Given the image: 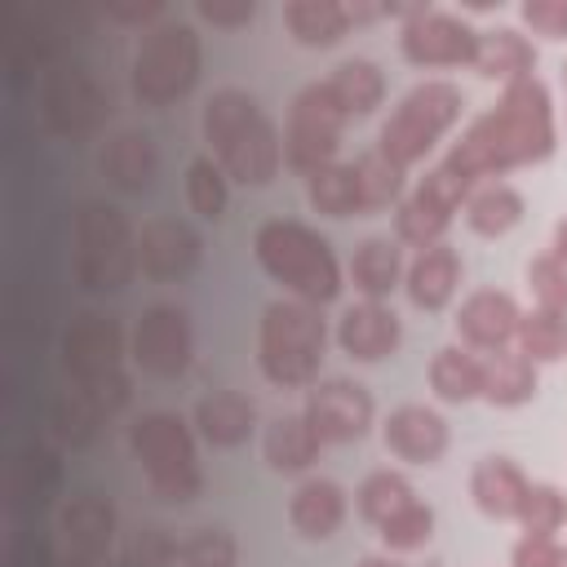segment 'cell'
Segmentation results:
<instances>
[{"instance_id": "obj_13", "label": "cell", "mask_w": 567, "mask_h": 567, "mask_svg": "<svg viewBox=\"0 0 567 567\" xmlns=\"http://www.w3.org/2000/svg\"><path fill=\"white\" fill-rule=\"evenodd\" d=\"M44 102H49L44 111H49L53 128H62V133H89L102 115V93L80 66H58Z\"/></svg>"}, {"instance_id": "obj_4", "label": "cell", "mask_w": 567, "mask_h": 567, "mask_svg": "<svg viewBox=\"0 0 567 567\" xmlns=\"http://www.w3.org/2000/svg\"><path fill=\"white\" fill-rule=\"evenodd\" d=\"M319 350H323V323L288 301V306H270L266 310V328H261V368L270 381L279 385H301L310 381L315 363H319Z\"/></svg>"}, {"instance_id": "obj_32", "label": "cell", "mask_w": 567, "mask_h": 567, "mask_svg": "<svg viewBox=\"0 0 567 567\" xmlns=\"http://www.w3.org/2000/svg\"><path fill=\"white\" fill-rule=\"evenodd\" d=\"M354 177H359V208H385L399 190V164L385 159V155H368L354 164Z\"/></svg>"}, {"instance_id": "obj_31", "label": "cell", "mask_w": 567, "mask_h": 567, "mask_svg": "<svg viewBox=\"0 0 567 567\" xmlns=\"http://www.w3.org/2000/svg\"><path fill=\"white\" fill-rule=\"evenodd\" d=\"M518 213H523V199L509 186H492L470 204V226L478 235H501V230H509L518 221Z\"/></svg>"}, {"instance_id": "obj_39", "label": "cell", "mask_w": 567, "mask_h": 567, "mask_svg": "<svg viewBox=\"0 0 567 567\" xmlns=\"http://www.w3.org/2000/svg\"><path fill=\"white\" fill-rule=\"evenodd\" d=\"M173 554V540L159 532V527H137L128 549H124V563L128 567H164Z\"/></svg>"}, {"instance_id": "obj_7", "label": "cell", "mask_w": 567, "mask_h": 567, "mask_svg": "<svg viewBox=\"0 0 567 567\" xmlns=\"http://www.w3.org/2000/svg\"><path fill=\"white\" fill-rule=\"evenodd\" d=\"M133 447H137V456L146 461L151 483H155L168 501H190V496L199 492V474H195L190 439H186V430H182L177 416L155 412V416L137 421V430H133Z\"/></svg>"}, {"instance_id": "obj_28", "label": "cell", "mask_w": 567, "mask_h": 567, "mask_svg": "<svg viewBox=\"0 0 567 567\" xmlns=\"http://www.w3.org/2000/svg\"><path fill=\"white\" fill-rule=\"evenodd\" d=\"M527 62H532V49L523 44V35H514V31H487V35H478L474 66L483 75H518V71H527Z\"/></svg>"}, {"instance_id": "obj_14", "label": "cell", "mask_w": 567, "mask_h": 567, "mask_svg": "<svg viewBox=\"0 0 567 567\" xmlns=\"http://www.w3.org/2000/svg\"><path fill=\"white\" fill-rule=\"evenodd\" d=\"M443 443H447V430H443V421H439L434 412H425V408H399V412L385 421V447L399 452L403 461L425 465V461H434V456L443 452Z\"/></svg>"}, {"instance_id": "obj_26", "label": "cell", "mask_w": 567, "mask_h": 567, "mask_svg": "<svg viewBox=\"0 0 567 567\" xmlns=\"http://www.w3.org/2000/svg\"><path fill=\"white\" fill-rule=\"evenodd\" d=\"M315 447H319V434L310 430V421H297V416L275 421L270 434H266V456H270V465H279V470H301V465H310Z\"/></svg>"}, {"instance_id": "obj_30", "label": "cell", "mask_w": 567, "mask_h": 567, "mask_svg": "<svg viewBox=\"0 0 567 567\" xmlns=\"http://www.w3.org/2000/svg\"><path fill=\"white\" fill-rule=\"evenodd\" d=\"M310 199H315V208L328 213V217L354 213V208H359V177H354V168H323V173H315Z\"/></svg>"}, {"instance_id": "obj_23", "label": "cell", "mask_w": 567, "mask_h": 567, "mask_svg": "<svg viewBox=\"0 0 567 567\" xmlns=\"http://www.w3.org/2000/svg\"><path fill=\"white\" fill-rule=\"evenodd\" d=\"M346 505H341V492L332 483H306L292 501V523L306 532V536H332V527L341 523Z\"/></svg>"}, {"instance_id": "obj_41", "label": "cell", "mask_w": 567, "mask_h": 567, "mask_svg": "<svg viewBox=\"0 0 567 567\" xmlns=\"http://www.w3.org/2000/svg\"><path fill=\"white\" fill-rule=\"evenodd\" d=\"M523 18L540 31V35H567V4H527Z\"/></svg>"}, {"instance_id": "obj_24", "label": "cell", "mask_w": 567, "mask_h": 567, "mask_svg": "<svg viewBox=\"0 0 567 567\" xmlns=\"http://www.w3.org/2000/svg\"><path fill=\"white\" fill-rule=\"evenodd\" d=\"M284 18H288L292 35L306 40V44H332V40H341V31H346V22H350V13H346L341 4H328V0L288 4Z\"/></svg>"}, {"instance_id": "obj_29", "label": "cell", "mask_w": 567, "mask_h": 567, "mask_svg": "<svg viewBox=\"0 0 567 567\" xmlns=\"http://www.w3.org/2000/svg\"><path fill=\"white\" fill-rule=\"evenodd\" d=\"M354 284L368 292V297H381V292H390L394 288V275H399V252H394V244H385V239H368L359 252H354Z\"/></svg>"}, {"instance_id": "obj_2", "label": "cell", "mask_w": 567, "mask_h": 567, "mask_svg": "<svg viewBox=\"0 0 567 567\" xmlns=\"http://www.w3.org/2000/svg\"><path fill=\"white\" fill-rule=\"evenodd\" d=\"M204 133L239 182H270V173L279 164V146H275V128L266 124V115L257 111L252 97H244L235 89L217 93L208 102Z\"/></svg>"}, {"instance_id": "obj_12", "label": "cell", "mask_w": 567, "mask_h": 567, "mask_svg": "<svg viewBox=\"0 0 567 567\" xmlns=\"http://www.w3.org/2000/svg\"><path fill=\"white\" fill-rule=\"evenodd\" d=\"M137 359H142V368H151V372H159V377L182 372L186 359H190L186 315L173 310V306H155V310H146L142 328H137Z\"/></svg>"}, {"instance_id": "obj_22", "label": "cell", "mask_w": 567, "mask_h": 567, "mask_svg": "<svg viewBox=\"0 0 567 567\" xmlns=\"http://www.w3.org/2000/svg\"><path fill=\"white\" fill-rule=\"evenodd\" d=\"M478 377H483V390L501 403H523L536 385L532 368L523 354H505V350H492L483 363H478Z\"/></svg>"}, {"instance_id": "obj_27", "label": "cell", "mask_w": 567, "mask_h": 567, "mask_svg": "<svg viewBox=\"0 0 567 567\" xmlns=\"http://www.w3.org/2000/svg\"><path fill=\"white\" fill-rule=\"evenodd\" d=\"M199 425L213 443H239L252 425V403H244L239 394H213L199 403Z\"/></svg>"}, {"instance_id": "obj_40", "label": "cell", "mask_w": 567, "mask_h": 567, "mask_svg": "<svg viewBox=\"0 0 567 567\" xmlns=\"http://www.w3.org/2000/svg\"><path fill=\"white\" fill-rule=\"evenodd\" d=\"M532 284H536V297H540V306L549 310V315H558V310H567V275H563V266L558 261H536L532 266Z\"/></svg>"}, {"instance_id": "obj_35", "label": "cell", "mask_w": 567, "mask_h": 567, "mask_svg": "<svg viewBox=\"0 0 567 567\" xmlns=\"http://www.w3.org/2000/svg\"><path fill=\"white\" fill-rule=\"evenodd\" d=\"M523 346H527L532 359H558L567 350V323L558 315L540 310V315H532L523 323Z\"/></svg>"}, {"instance_id": "obj_34", "label": "cell", "mask_w": 567, "mask_h": 567, "mask_svg": "<svg viewBox=\"0 0 567 567\" xmlns=\"http://www.w3.org/2000/svg\"><path fill=\"white\" fill-rule=\"evenodd\" d=\"M408 505H412V492H408V483H403L399 474H377V478L363 483L359 509H363L372 523H385V518H394V514L408 509Z\"/></svg>"}, {"instance_id": "obj_9", "label": "cell", "mask_w": 567, "mask_h": 567, "mask_svg": "<svg viewBox=\"0 0 567 567\" xmlns=\"http://www.w3.org/2000/svg\"><path fill=\"white\" fill-rule=\"evenodd\" d=\"M341 106L328 97L323 84L306 89L297 97V111H292V133H288V159L297 168H315L337 151V137H341Z\"/></svg>"}, {"instance_id": "obj_18", "label": "cell", "mask_w": 567, "mask_h": 567, "mask_svg": "<svg viewBox=\"0 0 567 567\" xmlns=\"http://www.w3.org/2000/svg\"><path fill=\"white\" fill-rule=\"evenodd\" d=\"M102 173L115 186H124V190L151 186V177H155V146H151V137L146 133H120L106 146V155H102Z\"/></svg>"}, {"instance_id": "obj_43", "label": "cell", "mask_w": 567, "mask_h": 567, "mask_svg": "<svg viewBox=\"0 0 567 567\" xmlns=\"http://www.w3.org/2000/svg\"><path fill=\"white\" fill-rule=\"evenodd\" d=\"M558 252H563V257H567V221H563V226H558Z\"/></svg>"}, {"instance_id": "obj_17", "label": "cell", "mask_w": 567, "mask_h": 567, "mask_svg": "<svg viewBox=\"0 0 567 567\" xmlns=\"http://www.w3.org/2000/svg\"><path fill=\"white\" fill-rule=\"evenodd\" d=\"M66 363L84 381H102V372L115 368V328L97 315H80V323L66 332Z\"/></svg>"}, {"instance_id": "obj_45", "label": "cell", "mask_w": 567, "mask_h": 567, "mask_svg": "<svg viewBox=\"0 0 567 567\" xmlns=\"http://www.w3.org/2000/svg\"><path fill=\"white\" fill-rule=\"evenodd\" d=\"M217 567H230V563H217Z\"/></svg>"}, {"instance_id": "obj_20", "label": "cell", "mask_w": 567, "mask_h": 567, "mask_svg": "<svg viewBox=\"0 0 567 567\" xmlns=\"http://www.w3.org/2000/svg\"><path fill=\"white\" fill-rule=\"evenodd\" d=\"M452 288H456V252L443 248V244L439 248H425L421 261L412 266V284H408L412 301L425 306V310H434V306H443L452 297Z\"/></svg>"}, {"instance_id": "obj_3", "label": "cell", "mask_w": 567, "mask_h": 567, "mask_svg": "<svg viewBox=\"0 0 567 567\" xmlns=\"http://www.w3.org/2000/svg\"><path fill=\"white\" fill-rule=\"evenodd\" d=\"M257 257L275 279H284L292 292H301L310 301H328L337 292V261H332L328 244L319 235H310L306 226L270 221L257 235Z\"/></svg>"}, {"instance_id": "obj_37", "label": "cell", "mask_w": 567, "mask_h": 567, "mask_svg": "<svg viewBox=\"0 0 567 567\" xmlns=\"http://www.w3.org/2000/svg\"><path fill=\"white\" fill-rule=\"evenodd\" d=\"M518 514L527 518L532 536H549L558 527V518H563V496L554 487H527V501H523Z\"/></svg>"}, {"instance_id": "obj_19", "label": "cell", "mask_w": 567, "mask_h": 567, "mask_svg": "<svg viewBox=\"0 0 567 567\" xmlns=\"http://www.w3.org/2000/svg\"><path fill=\"white\" fill-rule=\"evenodd\" d=\"M461 332H465L474 346L496 350V346L514 332V306H509V297H501V292H478V297H470L465 310H461Z\"/></svg>"}, {"instance_id": "obj_8", "label": "cell", "mask_w": 567, "mask_h": 567, "mask_svg": "<svg viewBox=\"0 0 567 567\" xmlns=\"http://www.w3.org/2000/svg\"><path fill=\"white\" fill-rule=\"evenodd\" d=\"M80 275L89 288H120L128 275V230L115 208L84 204L80 213Z\"/></svg>"}, {"instance_id": "obj_5", "label": "cell", "mask_w": 567, "mask_h": 567, "mask_svg": "<svg viewBox=\"0 0 567 567\" xmlns=\"http://www.w3.org/2000/svg\"><path fill=\"white\" fill-rule=\"evenodd\" d=\"M195 71H199V40L190 27L173 22V27H159L146 35L142 53H137L133 89H137V97L164 106L195 84Z\"/></svg>"}, {"instance_id": "obj_42", "label": "cell", "mask_w": 567, "mask_h": 567, "mask_svg": "<svg viewBox=\"0 0 567 567\" xmlns=\"http://www.w3.org/2000/svg\"><path fill=\"white\" fill-rule=\"evenodd\" d=\"M199 13H204L208 22H248V18H252V4H248V0L235 4V9H230V4H199Z\"/></svg>"}, {"instance_id": "obj_11", "label": "cell", "mask_w": 567, "mask_h": 567, "mask_svg": "<svg viewBox=\"0 0 567 567\" xmlns=\"http://www.w3.org/2000/svg\"><path fill=\"white\" fill-rule=\"evenodd\" d=\"M368 416H372V403L363 394V385H350V381H328L310 394V430L328 443H346V439H359L368 430Z\"/></svg>"}, {"instance_id": "obj_21", "label": "cell", "mask_w": 567, "mask_h": 567, "mask_svg": "<svg viewBox=\"0 0 567 567\" xmlns=\"http://www.w3.org/2000/svg\"><path fill=\"white\" fill-rule=\"evenodd\" d=\"M474 496H478V505H483L487 514L509 518V514L523 509V501H527V483H523V474H518L514 465H505V461H487V465H478V474H474Z\"/></svg>"}, {"instance_id": "obj_16", "label": "cell", "mask_w": 567, "mask_h": 567, "mask_svg": "<svg viewBox=\"0 0 567 567\" xmlns=\"http://www.w3.org/2000/svg\"><path fill=\"white\" fill-rule=\"evenodd\" d=\"M137 257L151 275H186L199 257V239L177 221H155V226L142 230Z\"/></svg>"}, {"instance_id": "obj_36", "label": "cell", "mask_w": 567, "mask_h": 567, "mask_svg": "<svg viewBox=\"0 0 567 567\" xmlns=\"http://www.w3.org/2000/svg\"><path fill=\"white\" fill-rule=\"evenodd\" d=\"M190 204H195L199 217H221V208H226L221 173H217L208 159H195V164H190Z\"/></svg>"}, {"instance_id": "obj_10", "label": "cell", "mask_w": 567, "mask_h": 567, "mask_svg": "<svg viewBox=\"0 0 567 567\" xmlns=\"http://www.w3.org/2000/svg\"><path fill=\"white\" fill-rule=\"evenodd\" d=\"M403 53L425 66H452V62H474L478 35L461 27L456 18L443 13H416V22L403 31Z\"/></svg>"}, {"instance_id": "obj_38", "label": "cell", "mask_w": 567, "mask_h": 567, "mask_svg": "<svg viewBox=\"0 0 567 567\" xmlns=\"http://www.w3.org/2000/svg\"><path fill=\"white\" fill-rule=\"evenodd\" d=\"M381 527H385V540H390L394 549H412V545H421V540L430 536V509H421V505L412 501L408 509H399V514L385 518Z\"/></svg>"}, {"instance_id": "obj_1", "label": "cell", "mask_w": 567, "mask_h": 567, "mask_svg": "<svg viewBox=\"0 0 567 567\" xmlns=\"http://www.w3.org/2000/svg\"><path fill=\"white\" fill-rule=\"evenodd\" d=\"M549 102H545V89L532 84V80H518L505 102L496 106V115H487L470 142L452 155L447 173H461V182H470L474 173L483 168H505V164H518V159H536L549 151Z\"/></svg>"}, {"instance_id": "obj_15", "label": "cell", "mask_w": 567, "mask_h": 567, "mask_svg": "<svg viewBox=\"0 0 567 567\" xmlns=\"http://www.w3.org/2000/svg\"><path fill=\"white\" fill-rule=\"evenodd\" d=\"M341 346L354 359H385L399 346V323L390 310H381L377 301L368 306H350L341 315Z\"/></svg>"}, {"instance_id": "obj_6", "label": "cell", "mask_w": 567, "mask_h": 567, "mask_svg": "<svg viewBox=\"0 0 567 567\" xmlns=\"http://www.w3.org/2000/svg\"><path fill=\"white\" fill-rule=\"evenodd\" d=\"M456 111H461V93L452 84H425V89L408 93L403 106L381 128V155L403 168L456 120Z\"/></svg>"}, {"instance_id": "obj_33", "label": "cell", "mask_w": 567, "mask_h": 567, "mask_svg": "<svg viewBox=\"0 0 567 567\" xmlns=\"http://www.w3.org/2000/svg\"><path fill=\"white\" fill-rule=\"evenodd\" d=\"M434 390L443 399H470L474 390H483L478 359H465L461 350H439V359H434Z\"/></svg>"}, {"instance_id": "obj_25", "label": "cell", "mask_w": 567, "mask_h": 567, "mask_svg": "<svg viewBox=\"0 0 567 567\" xmlns=\"http://www.w3.org/2000/svg\"><path fill=\"white\" fill-rule=\"evenodd\" d=\"M328 89V97L341 106V111H372L377 106V97H381V75H377V66L372 62H341L337 66V75L323 84Z\"/></svg>"}, {"instance_id": "obj_44", "label": "cell", "mask_w": 567, "mask_h": 567, "mask_svg": "<svg viewBox=\"0 0 567 567\" xmlns=\"http://www.w3.org/2000/svg\"><path fill=\"white\" fill-rule=\"evenodd\" d=\"M359 567H394V563H381V558H368V563H359Z\"/></svg>"}]
</instances>
